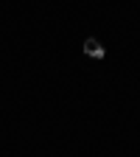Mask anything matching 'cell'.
<instances>
[{"instance_id":"1","label":"cell","mask_w":140,"mask_h":157,"mask_svg":"<svg viewBox=\"0 0 140 157\" xmlns=\"http://www.w3.org/2000/svg\"><path fill=\"white\" fill-rule=\"evenodd\" d=\"M84 53L93 56V59H104V45L98 42V39H87L84 42Z\"/></svg>"}]
</instances>
